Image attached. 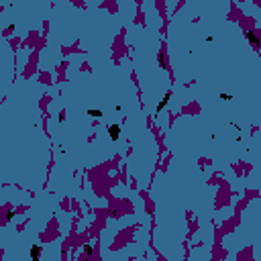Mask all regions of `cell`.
Here are the masks:
<instances>
[{
	"label": "cell",
	"instance_id": "cell-5",
	"mask_svg": "<svg viewBox=\"0 0 261 261\" xmlns=\"http://www.w3.org/2000/svg\"><path fill=\"white\" fill-rule=\"evenodd\" d=\"M88 114H90V116H94V118H100V116H102V110H94V108H90V110H88Z\"/></svg>",
	"mask_w": 261,
	"mask_h": 261
},
{
	"label": "cell",
	"instance_id": "cell-4",
	"mask_svg": "<svg viewBox=\"0 0 261 261\" xmlns=\"http://www.w3.org/2000/svg\"><path fill=\"white\" fill-rule=\"evenodd\" d=\"M39 255H41V247H39V245L31 247V257H33V259H39Z\"/></svg>",
	"mask_w": 261,
	"mask_h": 261
},
{
	"label": "cell",
	"instance_id": "cell-6",
	"mask_svg": "<svg viewBox=\"0 0 261 261\" xmlns=\"http://www.w3.org/2000/svg\"><path fill=\"white\" fill-rule=\"evenodd\" d=\"M84 253H86V255H92V245H86V247H84Z\"/></svg>",
	"mask_w": 261,
	"mask_h": 261
},
{
	"label": "cell",
	"instance_id": "cell-1",
	"mask_svg": "<svg viewBox=\"0 0 261 261\" xmlns=\"http://www.w3.org/2000/svg\"><path fill=\"white\" fill-rule=\"evenodd\" d=\"M108 137H110L112 141H116V139L120 137V127H118V125H108Z\"/></svg>",
	"mask_w": 261,
	"mask_h": 261
},
{
	"label": "cell",
	"instance_id": "cell-2",
	"mask_svg": "<svg viewBox=\"0 0 261 261\" xmlns=\"http://www.w3.org/2000/svg\"><path fill=\"white\" fill-rule=\"evenodd\" d=\"M245 37L249 39V43H251L253 47H259V37H257V33H255V31H247V33H245Z\"/></svg>",
	"mask_w": 261,
	"mask_h": 261
},
{
	"label": "cell",
	"instance_id": "cell-3",
	"mask_svg": "<svg viewBox=\"0 0 261 261\" xmlns=\"http://www.w3.org/2000/svg\"><path fill=\"white\" fill-rule=\"evenodd\" d=\"M169 96H171V92H167L165 96H163V100H159V104H157V112H161V108L167 104V100H169Z\"/></svg>",
	"mask_w": 261,
	"mask_h": 261
},
{
	"label": "cell",
	"instance_id": "cell-7",
	"mask_svg": "<svg viewBox=\"0 0 261 261\" xmlns=\"http://www.w3.org/2000/svg\"><path fill=\"white\" fill-rule=\"evenodd\" d=\"M220 98H222V100H231L233 96H231V94H220Z\"/></svg>",
	"mask_w": 261,
	"mask_h": 261
}]
</instances>
